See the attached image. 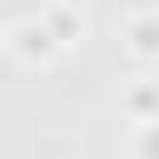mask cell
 <instances>
[{"label": "cell", "instance_id": "5b68a950", "mask_svg": "<svg viewBox=\"0 0 159 159\" xmlns=\"http://www.w3.org/2000/svg\"><path fill=\"white\" fill-rule=\"evenodd\" d=\"M134 154L139 159H159V119L134 124Z\"/></svg>", "mask_w": 159, "mask_h": 159}, {"label": "cell", "instance_id": "8992f818", "mask_svg": "<svg viewBox=\"0 0 159 159\" xmlns=\"http://www.w3.org/2000/svg\"><path fill=\"white\" fill-rule=\"evenodd\" d=\"M10 55V30H0V60Z\"/></svg>", "mask_w": 159, "mask_h": 159}, {"label": "cell", "instance_id": "7a4b0ae2", "mask_svg": "<svg viewBox=\"0 0 159 159\" xmlns=\"http://www.w3.org/2000/svg\"><path fill=\"white\" fill-rule=\"evenodd\" d=\"M124 50L139 65H159V10H134L124 20Z\"/></svg>", "mask_w": 159, "mask_h": 159}, {"label": "cell", "instance_id": "6da1fadb", "mask_svg": "<svg viewBox=\"0 0 159 159\" xmlns=\"http://www.w3.org/2000/svg\"><path fill=\"white\" fill-rule=\"evenodd\" d=\"M10 55H15L20 65H30V70H45V65H55V60L65 55V45H60L55 30L45 25V15H25V20L10 25Z\"/></svg>", "mask_w": 159, "mask_h": 159}, {"label": "cell", "instance_id": "277c9868", "mask_svg": "<svg viewBox=\"0 0 159 159\" xmlns=\"http://www.w3.org/2000/svg\"><path fill=\"white\" fill-rule=\"evenodd\" d=\"M124 114H129L134 124L159 119V80H134V84L124 89Z\"/></svg>", "mask_w": 159, "mask_h": 159}, {"label": "cell", "instance_id": "3957f363", "mask_svg": "<svg viewBox=\"0 0 159 159\" xmlns=\"http://www.w3.org/2000/svg\"><path fill=\"white\" fill-rule=\"evenodd\" d=\"M40 15H45V25L55 30V40H60L65 50H75V45L84 40V15H80L75 5H65V0H60V5H45Z\"/></svg>", "mask_w": 159, "mask_h": 159}]
</instances>
